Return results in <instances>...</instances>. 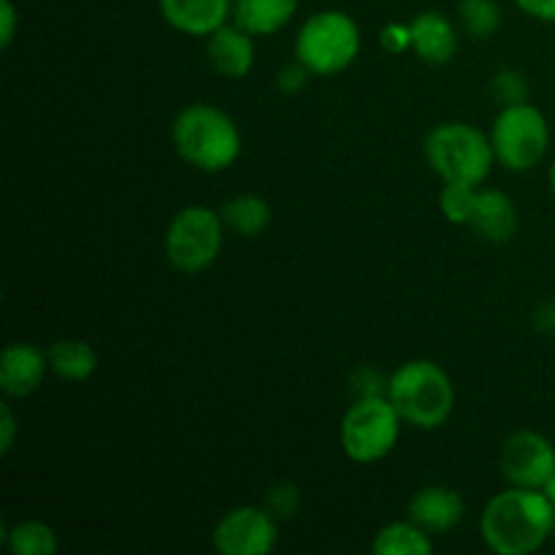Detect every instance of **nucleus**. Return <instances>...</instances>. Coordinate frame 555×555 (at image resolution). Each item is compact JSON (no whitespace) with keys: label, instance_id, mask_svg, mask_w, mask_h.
Returning a JSON list of instances; mask_svg holds the SVG:
<instances>
[{"label":"nucleus","instance_id":"1","mask_svg":"<svg viewBox=\"0 0 555 555\" xmlns=\"http://www.w3.org/2000/svg\"><path fill=\"white\" fill-rule=\"evenodd\" d=\"M555 531V504L540 488L509 486L488 499L480 518V534L496 555H531Z\"/></svg>","mask_w":555,"mask_h":555},{"label":"nucleus","instance_id":"2","mask_svg":"<svg viewBox=\"0 0 555 555\" xmlns=\"http://www.w3.org/2000/svg\"><path fill=\"white\" fill-rule=\"evenodd\" d=\"M171 139L179 157L195 171L222 173L242 155V130L236 119L211 103H190L177 114Z\"/></svg>","mask_w":555,"mask_h":555},{"label":"nucleus","instance_id":"3","mask_svg":"<svg viewBox=\"0 0 555 555\" xmlns=\"http://www.w3.org/2000/svg\"><path fill=\"white\" fill-rule=\"evenodd\" d=\"M388 399L401 421L417 431H437L455 410V385L439 363L415 358L388 377Z\"/></svg>","mask_w":555,"mask_h":555},{"label":"nucleus","instance_id":"4","mask_svg":"<svg viewBox=\"0 0 555 555\" xmlns=\"http://www.w3.org/2000/svg\"><path fill=\"white\" fill-rule=\"evenodd\" d=\"M423 155L444 184H469V188H480L491 177L496 163L491 135L461 119L439 122L437 128L428 130L423 139Z\"/></svg>","mask_w":555,"mask_h":555},{"label":"nucleus","instance_id":"5","mask_svg":"<svg viewBox=\"0 0 555 555\" xmlns=\"http://www.w3.org/2000/svg\"><path fill=\"white\" fill-rule=\"evenodd\" d=\"M293 54L312 76H336L361 54V27L347 11H318L298 27Z\"/></svg>","mask_w":555,"mask_h":555},{"label":"nucleus","instance_id":"6","mask_svg":"<svg viewBox=\"0 0 555 555\" xmlns=\"http://www.w3.org/2000/svg\"><path fill=\"white\" fill-rule=\"evenodd\" d=\"M401 426L404 421L388 393L358 396L356 404L341 417V450L356 464H377L393 453L401 437Z\"/></svg>","mask_w":555,"mask_h":555},{"label":"nucleus","instance_id":"7","mask_svg":"<svg viewBox=\"0 0 555 555\" xmlns=\"http://www.w3.org/2000/svg\"><path fill=\"white\" fill-rule=\"evenodd\" d=\"M222 242H225V222L220 211L193 204L171 217L163 238V253L168 266L179 274H201L220 258Z\"/></svg>","mask_w":555,"mask_h":555},{"label":"nucleus","instance_id":"8","mask_svg":"<svg viewBox=\"0 0 555 555\" xmlns=\"http://www.w3.org/2000/svg\"><path fill=\"white\" fill-rule=\"evenodd\" d=\"M488 135H491L496 160L515 173L534 171L551 150L547 117L529 101L499 108Z\"/></svg>","mask_w":555,"mask_h":555},{"label":"nucleus","instance_id":"9","mask_svg":"<svg viewBox=\"0 0 555 555\" xmlns=\"http://www.w3.org/2000/svg\"><path fill=\"white\" fill-rule=\"evenodd\" d=\"M280 542V520L266 507L242 504L217 520L211 545L220 555H269Z\"/></svg>","mask_w":555,"mask_h":555},{"label":"nucleus","instance_id":"10","mask_svg":"<svg viewBox=\"0 0 555 555\" xmlns=\"http://www.w3.org/2000/svg\"><path fill=\"white\" fill-rule=\"evenodd\" d=\"M499 469L509 486L542 491L555 469L553 442L531 428L513 431L499 450Z\"/></svg>","mask_w":555,"mask_h":555},{"label":"nucleus","instance_id":"11","mask_svg":"<svg viewBox=\"0 0 555 555\" xmlns=\"http://www.w3.org/2000/svg\"><path fill=\"white\" fill-rule=\"evenodd\" d=\"M47 372V350H38L30 341H11L0 352V390L5 399H25L36 393Z\"/></svg>","mask_w":555,"mask_h":555},{"label":"nucleus","instance_id":"12","mask_svg":"<svg viewBox=\"0 0 555 555\" xmlns=\"http://www.w3.org/2000/svg\"><path fill=\"white\" fill-rule=\"evenodd\" d=\"M466 504L455 488L450 486H426L406 504V518L421 526L431 537L448 534L464 520Z\"/></svg>","mask_w":555,"mask_h":555},{"label":"nucleus","instance_id":"13","mask_svg":"<svg viewBox=\"0 0 555 555\" xmlns=\"http://www.w3.org/2000/svg\"><path fill=\"white\" fill-rule=\"evenodd\" d=\"M166 25L184 36L209 38L233 20V0H157Z\"/></svg>","mask_w":555,"mask_h":555},{"label":"nucleus","instance_id":"14","mask_svg":"<svg viewBox=\"0 0 555 555\" xmlns=\"http://www.w3.org/2000/svg\"><path fill=\"white\" fill-rule=\"evenodd\" d=\"M206 60L225 79H244L255 68V36L228 22L206 38Z\"/></svg>","mask_w":555,"mask_h":555},{"label":"nucleus","instance_id":"15","mask_svg":"<svg viewBox=\"0 0 555 555\" xmlns=\"http://www.w3.org/2000/svg\"><path fill=\"white\" fill-rule=\"evenodd\" d=\"M412 52L426 65H448L459 52V33L442 11H421L410 22Z\"/></svg>","mask_w":555,"mask_h":555},{"label":"nucleus","instance_id":"16","mask_svg":"<svg viewBox=\"0 0 555 555\" xmlns=\"http://www.w3.org/2000/svg\"><path fill=\"white\" fill-rule=\"evenodd\" d=\"M469 228L486 242L504 244L515 238L520 228V215L515 201L502 190H477L475 211H472Z\"/></svg>","mask_w":555,"mask_h":555},{"label":"nucleus","instance_id":"17","mask_svg":"<svg viewBox=\"0 0 555 555\" xmlns=\"http://www.w3.org/2000/svg\"><path fill=\"white\" fill-rule=\"evenodd\" d=\"M298 0H233V20L255 38L280 33L293 22Z\"/></svg>","mask_w":555,"mask_h":555},{"label":"nucleus","instance_id":"18","mask_svg":"<svg viewBox=\"0 0 555 555\" xmlns=\"http://www.w3.org/2000/svg\"><path fill=\"white\" fill-rule=\"evenodd\" d=\"M47 361L49 372L57 379H65V383H85V379H90L95 374L98 352L92 350L90 341L68 336V339H57L47 347Z\"/></svg>","mask_w":555,"mask_h":555},{"label":"nucleus","instance_id":"19","mask_svg":"<svg viewBox=\"0 0 555 555\" xmlns=\"http://www.w3.org/2000/svg\"><path fill=\"white\" fill-rule=\"evenodd\" d=\"M222 222H225L228 231L238 233L244 238H258L266 228L271 225V206L269 201L260 198V195L244 193L233 195L231 201H225L220 209Z\"/></svg>","mask_w":555,"mask_h":555},{"label":"nucleus","instance_id":"20","mask_svg":"<svg viewBox=\"0 0 555 555\" xmlns=\"http://www.w3.org/2000/svg\"><path fill=\"white\" fill-rule=\"evenodd\" d=\"M374 555H431L434 537L421 526L406 520H393L383 526L372 542Z\"/></svg>","mask_w":555,"mask_h":555},{"label":"nucleus","instance_id":"21","mask_svg":"<svg viewBox=\"0 0 555 555\" xmlns=\"http://www.w3.org/2000/svg\"><path fill=\"white\" fill-rule=\"evenodd\" d=\"M5 547L14 555H54L57 553V531L43 520H20L3 534Z\"/></svg>","mask_w":555,"mask_h":555},{"label":"nucleus","instance_id":"22","mask_svg":"<svg viewBox=\"0 0 555 555\" xmlns=\"http://www.w3.org/2000/svg\"><path fill=\"white\" fill-rule=\"evenodd\" d=\"M461 25L472 38L488 41L502 25V9L493 0H461Z\"/></svg>","mask_w":555,"mask_h":555},{"label":"nucleus","instance_id":"23","mask_svg":"<svg viewBox=\"0 0 555 555\" xmlns=\"http://www.w3.org/2000/svg\"><path fill=\"white\" fill-rule=\"evenodd\" d=\"M477 188L469 184H444L439 193V209L453 225H469L472 211H475Z\"/></svg>","mask_w":555,"mask_h":555},{"label":"nucleus","instance_id":"24","mask_svg":"<svg viewBox=\"0 0 555 555\" xmlns=\"http://www.w3.org/2000/svg\"><path fill=\"white\" fill-rule=\"evenodd\" d=\"M491 95L502 106H515V103L529 101V85H526L524 74H518V70H499L491 79Z\"/></svg>","mask_w":555,"mask_h":555},{"label":"nucleus","instance_id":"25","mask_svg":"<svg viewBox=\"0 0 555 555\" xmlns=\"http://www.w3.org/2000/svg\"><path fill=\"white\" fill-rule=\"evenodd\" d=\"M301 491H298L293 482H276V486H271L269 493H266L263 507L269 509L276 520H291L293 515L301 509Z\"/></svg>","mask_w":555,"mask_h":555},{"label":"nucleus","instance_id":"26","mask_svg":"<svg viewBox=\"0 0 555 555\" xmlns=\"http://www.w3.org/2000/svg\"><path fill=\"white\" fill-rule=\"evenodd\" d=\"M309 76H312V70L304 63H298V60H293V63H287L276 74V90L285 92V95H296V92H301L309 85Z\"/></svg>","mask_w":555,"mask_h":555},{"label":"nucleus","instance_id":"27","mask_svg":"<svg viewBox=\"0 0 555 555\" xmlns=\"http://www.w3.org/2000/svg\"><path fill=\"white\" fill-rule=\"evenodd\" d=\"M379 43H383L385 52L390 54H404L406 49H412V36L410 25H401V22H390L379 30Z\"/></svg>","mask_w":555,"mask_h":555},{"label":"nucleus","instance_id":"28","mask_svg":"<svg viewBox=\"0 0 555 555\" xmlns=\"http://www.w3.org/2000/svg\"><path fill=\"white\" fill-rule=\"evenodd\" d=\"M20 14H16L14 0H0V47L9 49L16 38Z\"/></svg>","mask_w":555,"mask_h":555},{"label":"nucleus","instance_id":"29","mask_svg":"<svg viewBox=\"0 0 555 555\" xmlns=\"http://www.w3.org/2000/svg\"><path fill=\"white\" fill-rule=\"evenodd\" d=\"M14 439H16V417L9 401H3V404H0V453L9 455L11 448H14Z\"/></svg>","mask_w":555,"mask_h":555},{"label":"nucleus","instance_id":"30","mask_svg":"<svg viewBox=\"0 0 555 555\" xmlns=\"http://www.w3.org/2000/svg\"><path fill=\"white\" fill-rule=\"evenodd\" d=\"M520 11L531 20H540V22H551L555 25V0H515Z\"/></svg>","mask_w":555,"mask_h":555},{"label":"nucleus","instance_id":"31","mask_svg":"<svg viewBox=\"0 0 555 555\" xmlns=\"http://www.w3.org/2000/svg\"><path fill=\"white\" fill-rule=\"evenodd\" d=\"M542 491H545V496L555 504V469H553V475L547 477V482H545V488H542Z\"/></svg>","mask_w":555,"mask_h":555},{"label":"nucleus","instance_id":"32","mask_svg":"<svg viewBox=\"0 0 555 555\" xmlns=\"http://www.w3.org/2000/svg\"><path fill=\"white\" fill-rule=\"evenodd\" d=\"M547 179H551V190H553V195H555V160H553V166H551V173H547Z\"/></svg>","mask_w":555,"mask_h":555}]
</instances>
